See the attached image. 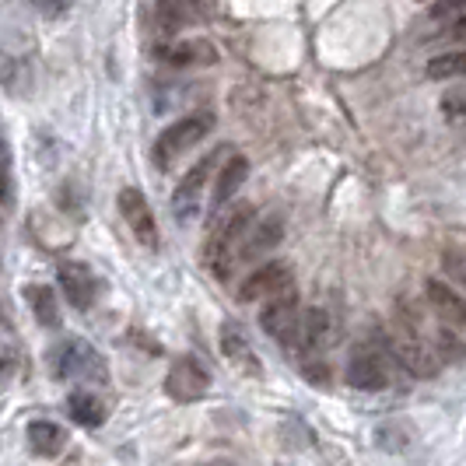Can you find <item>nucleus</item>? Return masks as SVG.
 I'll list each match as a JSON object with an SVG mask.
<instances>
[{
	"mask_svg": "<svg viewBox=\"0 0 466 466\" xmlns=\"http://www.w3.org/2000/svg\"><path fill=\"white\" fill-rule=\"evenodd\" d=\"M280 235H284V225H280L278 218L257 221V232H253L249 238H246V242H242V249H238V259H257V257H263L267 249H274V246H278Z\"/></svg>",
	"mask_w": 466,
	"mask_h": 466,
	"instance_id": "16",
	"label": "nucleus"
},
{
	"mask_svg": "<svg viewBox=\"0 0 466 466\" xmlns=\"http://www.w3.org/2000/svg\"><path fill=\"white\" fill-rule=\"evenodd\" d=\"M424 74L431 77V81H449V77H466V53H442V56H435Z\"/></svg>",
	"mask_w": 466,
	"mask_h": 466,
	"instance_id": "22",
	"label": "nucleus"
},
{
	"mask_svg": "<svg viewBox=\"0 0 466 466\" xmlns=\"http://www.w3.org/2000/svg\"><path fill=\"white\" fill-rule=\"evenodd\" d=\"M337 340V327L327 309H309L302 316V333H299V350L302 354H319Z\"/></svg>",
	"mask_w": 466,
	"mask_h": 466,
	"instance_id": "13",
	"label": "nucleus"
},
{
	"mask_svg": "<svg viewBox=\"0 0 466 466\" xmlns=\"http://www.w3.org/2000/svg\"><path fill=\"white\" fill-rule=\"evenodd\" d=\"M165 64L172 67H204V64H218V49L208 39H189V43H179V46L158 49Z\"/></svg>",
	"mask_w": 466,
	"mask_h": 466,
	"instance_id": "14",
	"label": "nucleus"
},
{
	"mask_svg": "<svg viewBox=\"0 0 466 466\" xmlns=\"http://www.w3.org/2000/svg\"><path fill=\"white\" fill-rule=\"evenodd\" d=\"M70 4H74V0H39V7H43V15H46V18H60V15H67Z\"/></svg>",
	"mask_w": 466,
	"mask_h": 466,
	"instance_id": "27",
	"label": "nucleus"
},
{
	"mask_svg": "<svg viewBox=\"0 0 466 466\" xmlns=\"http://www.w3.org/2000/svg\"><path fill=\"white\" fill-rule=\"evenodd\" d=\"M60 288H64V295H67V302L74 309H92L98 291H102L98 278L85 263H64L60 267Z\"/></svg>",
	"mask_w": 466,
	"mask_h": 466,
	"instance_id": "12",
	"label": "nucleus"
},
{
	"mask_svg": "<svg viewBox=\"0 0 466 466\" xmlns=\"http://www.w3.org/2000/svg\"><path fill=\"white\" fill-rule=\"evenodd\" d=\"M291 288H295V267H291L288 259H270V263L257 267L249 278L242 280L238 299H242V302H267V299L284 295V291H291Z\"/></svg>",
	"mask_w": 466,
	"mask_h": 466,
	"instance_id": "6",
	"label": "nucleus"
},
{
	"mask_svg": "<svg viewBox=\"0 0 466 466\" xmlns=\"http://www.w3.org/2000/svg\"><path fill=\"white\" fill-rule=\"evenodd\" d=\"M221 350L232 358L235 365H249V369H257V365H253L257 358H253V350H249V344H246V337H242L232 323H225V329H221Z\"/></svg>",
	"mask_w": 466,
	"mask_h": 466,
	"instance_id": "23",
	"label": "nucleus"
},
{
	"mask_svg": "<svg viewBox=\"0 0 466 466\" xmlns=\"http://www.w3.org/2000/svg\"><path fill=\"white\" fill-rule=\"evenodd\" d=\"M210 127H214V116L210 113H197V116H187L179 119V123H172L168 130H162V137L155 140V165L158 168H168V165L176 162L179 155H187L193 144H200V140L210 134Z\"/></svg>",
	"mask_w": 466,
	"mask_h": 466,
	"instance_id": "4",
	"label": "nucleus"
},
{
	"mask_svg": "<svg viewBox=\"0 0 466 466\" xmlns=\"http://www.w3.org/2000/svg\"><path fill=\"white\" fill-rule=\"evenodd\" d=\"M348 386L361 390V393H379V390H386V386H390V369H386L382 350L361 344V348L350 354Z\"/></svg>",
	"mask_w": 466,
	"mask_h": 466,
	"instance_id": "8",
	"label": "nucleus"
},
{
	"mask_svg": "<svg viewBox=\"0 0 466 466\" xmlns=\"http://www.w3.org/2000/svg\"><path fill=\"white\" fill-rule=\"evenodd\" d=\"M49 369L56 379H70V382H106L109 379L102 354L77 337L49 348Z\"/></svg>",
	"mask_w": 466,
	"mask_h": 466,
	"instance_id": "2",
	"label": "nucleus"
},
{
	"mask_svg": "<svg viewBox=\"0 0 466 466\" xmlns=\"http://www.w3.org/2000/svg\"><path fill=\"white\" fill-rule=\"evenodd\" d=\"M246 176H249V162L242 155H235V158H228V162L221 165L218 183H214V197H210V210L225 208L235 193H238V187L246 183Z\"/></svg>",
	"mask_w": 466,
	"mask_h": 466,
	"instance_id": "15",
	"label": "nucleus"
},
{
	"mask_svg": "<svg viewBox=\"0 0 466 466\" xmlns=\"http://www.w3.org/2000/svg\"><path fill=\"white\" fill-rule=\"evenodd\" d=\"M424 295H428V302H431V309H435V316L442 319L445 327L460 329L466 337V299L456 291V288H449L445 280H428L424 284Z\"/></svg>",
	"mask_w": 466,
	"mask_h": 466,
	"instance_id": "11",
	"label": "nucleus"
},
{
	"mask_svg": "<svg viewBox=\"0 0 466 466\" xmlns=\"http://www.w3.org/2000/svg\"><path fill=\"white\" fill-rule=\"evenodd\" d=\"M25 299L32 305V312H35V319L43 323L46 329H60V305H56V295L43 288V284H32V288H25Z\"/></svg>",
	"mask_w": 466,
	"mask_h": 466,
	"instance_id": "20",
	"label": "nucleus"
},
{
	"mask_svg": "<svg viewBox=\"0 0 466 466\" xmlns=\"http://www.w3.org/2000/svg\"><path fill=\"white\" fill-rule=\"evenodd\" d=\"M259 327L267 329L280 348H299V333H302V312H299V295L295 288L267 299V309L259 312Z\"/></svg>",
	"mask_w": 466,
	"mask_h": 466,
	"instance_id": "5",
	"label": "nucleus"
},
{
	"mask_svg": "<svg viewBox=\"0 0 466 466\" xmlns=\"http://www.w3.org/2000/svg\"><path fill=\"white\" fill-rule=\"evenodd\" d=\"M28 445L39 452V456H60L64 445H67V431L53 420H35L28 428Z\"/></svg>",
	"mask_w": 466,
	"mask_h": 466,
	"instance_id": "17",
	"label": "nucleus"
},
{
	"mask_svg": "<svg viewBox=\"0 0 466 466\" xmlns=\"http://www.w3.org/2000/svg\"><path fill=\"white\" fill-rule=\"evenodd\" d=\"M253 218H257V210L253 204H242L238 210H232L225 221H218L214 228H210V238H208V267L218 274V280H228L235 270V263H238V242L246 238V232L253 228Z\"/></svg>",
	"mask_w": 466,
	"mask_h": 466,
	"instance_id": "1",
	"label": "nucleus"
},
{
	"mask_svg": "<svg viewBox=\"0 0 466 466\" xmlns=\"http://www.w3.org/2000/svg\"><path fill=\"white\" fill-rule=\"evenodd\" d=\"M390 354H393L400 369L410 372L414 379H435L439 375V354L428 348V340L403 319L390 333Z\"/></svg>",
	"mask_w": 466,
	"mask_h": 466,
	"instance_id": "3",
	"label": "nucleus"
},
{
	"mask_svg": "<svg viewBox=\"0 0 466 466\" xmlns=\"http://www.w3.org/2000/svg\"><path fill=\"white\" fill-rule=\"evenodd\" d=\"M452 35H456V39H460V43L466 46V15L460 18V22H456V28H452Z\"/></svg>",
	"mask_w": 466,
	"mask_h": 466,
	"instance_id": "28",
	"label": "nucleus"
},
{
	"mask_svg": "<svg viewBox=\"0 0 466 466\" xmlns=\"http://www.w3.org/2000/svg\"><path fill=\"white\" fill-rule=\"evenodd\" d=\"M119 214H123V221H127V228L134 232L144 249H158V225H155V214L147 208V200H144V193L134 187L119 189Z\"/></svg>",
	"mask_w": 466,
	"mask_h": 466,
	"instance_id": "9",
	"label": "nucleus"
},
{
	"mask_svg": "<svg viewBox=\"0 0 466 466\" xmlns=\"http://www.w3.org/2000/svg\"><path fill=\"white\" fill-rule=\"evenodd\" d=\"M67 414L77 424H85V428H98L106 420V403L95 397V393H88V390H77L67 400Z\"/></svg>",
	"mask_w": 466,
	"mask_h": 466,
	"instance_id": "19",
	"label": "nucleus"
},
{
	"mask_svg": "<svg viewBox=\"0 0 466 466\" xmlns=\"http://www.w3.org/2000/svg\"><path fill=\"white\" fill-rule=\"evenodd\" d=\"M210 390V372L193 358V354H183L172 361V369L165 375V393L179 403H193V400L208 397Z\"/></svg>",
	"mask_w": 466,
	"mask_h": 466,
	"instance_id": "7",
	"label": "nucleus"
},
{
	"mask_svg": "<svg viewBox=\"0 0 466 466\" xmlns=\"http://www.w3.org/2000/svg\"><path fill=\"white\" fill-rule=\"evenodd\" d=\"M0 204H7V189H4V179H0Z\"/></svg>",
	"mask_w": 466,
	"mask_h": 466,
	"instance_id": "29",
	"label": "nucleus"
},
{
	"mask_svg": "<svg viewBox=\"0 0 466 466\" xmlns=\"http://www.w3.org/2000/svg\"><path fill=\"white\" fill-rule=\"evenodd\" d=\"M204 11V0H158V18L165 32H176L183 25L197 22Z\"/></svg>",
	"mask_w": 466,
	"mask_h": 466,
	"instance_id": "18",
	"label": "nucleus"
},
{
	"mask_svg": "<svg viewBox=\"0 0 466 466\" xmlns=\"http://www.w3.org/2000/svg\"><path fill=\"white\" fill-rule=\"evenodd\" d=\"M442 116L449 123H466V85H456L442 95Z\"/></svg>",
	"mask_w": 466,
	"mask_h": 466,
	"instance_id": "24",
	"label": "nucleus"
},
{
	"mask_svg": "<svg viewBox=\"0 0 466 466\" xmlns=\"http://www.w3.org/2000/svg\"><path fill=\"white\" fill-rule=\"evenodd\" d=\"M435 354H439V361L463 365V361H466L463 333H460V329H452V327H439V329H435Z\"/></svg>",
	"mask_w": 466,
	"mask_h": 466,
	"instance_id": "21",
	"label": "nucleus"
},
{
	"mask_svg": "<svg viewBox=\"0 0 466 466\" xmlns=\"http://www.w3.org/2000/svg\"><path fill=\"white\" fill-rule=\"evenodd\" d=\"M463 7H466V0H435V4H431V18H435V22H442V18L460 15Z\"/></svg>",
	"mask_w": 466,
	"mask_h": 466,
	"instance_id": "26",
	"label": "nucleus"
},
{
	"mask_svg": "<svg viewBox=\"0 0 466 466\" xmlns=\"http://www.w3.org/2000/svg\"><path fill=\"white\" fill-rule=\"evenodd\" d=\"M442 270H445V278H452L456 284H463L466 288V253H460V249H445Z\"/></svg>",
	"mask_w": 466,
	"mask_h": 466,
	"instance_id": "25",
	"label": "nucleus"
},
{
	"mask_svg": "<svg viewBox=\"0 0 466 466\" xmlns=\"http://www.w3.org/2000/svg\"><path fill=\"white\" fill-rule=\"evenodd\" d=\"M214 162H218V155L200 158V162L193 165L187 176H183V183H179L176 197H172V210H176V218H179V221H189V218L200 210V193H204V187H208Z\"/></svg>",
	"mask_w": 466,
	"mask_h": 466,
	"instance_id": "10",
	"label": "nucleus"
}]
</instances>
